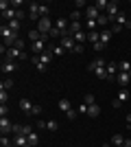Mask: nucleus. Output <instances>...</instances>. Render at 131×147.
<instances>
[{
	"label": "nucleus",
	"instance_id": "nucleus-1",
	"mask_svg": "<svg viewBox=\"0 0 131 147\" xmlns=\"http://www.w3.org/2000/svg\"><path fill=\"white\" fill-rule=\"evenodd\" d=\"M5 59H31V57L26 55L24 51H20V49H15V46H11V49L7 51V55H5Z\"/></svg>",
	"mask_w": 131,
	"mask_h": 147
},
{
	"label": "nucleus",
	"instance_id": "nucleus-2",
	"mask_svg": "<svg viewBox=\"0 0 131 147\" xmlns=\"http://www.w3.org/2000/svg\"><path fill=\"white\" fill-rule=\"evenodd\" d=\"M53 26H55V24L50 22V18H48V16H46V18H39V22H37V31L42 33V35H48Z\"/></svg>",
	"mask_w": 131,
	"mask_h": 147
},
{
	"label": "nucleus",
	"instance_id": "nucleus-3",
	"mask_svg": "<svg viewBox=\"0 0 131 147\" xmlns=\"http://www.w3.org/2000/svg\"><path fill=\"white\" fill-rule=\"evenodd\" d=\"M59 44H61L63 49H66V53H74V49H76L74 37H70V35H63L61 40H59Z\"/></svg>",
	"mask_w": 131,
	"mask_h": 147
},
{
	"label": "nucleus",
	"instance_id": "nucleus-4",
	"mask_svg": "<svg viewBox=\"0 0 131 147\" xmlns=\"http://www.w3.org/2000/svg\"><path fill=\"white\" fill-rule=\"evenodd\" d=\"M118 13H120V5L116 2V0H112V2H109V7H107V11H105V16L109 18V22H114Z\"/></svg>",
	"mask_w": 131,
	"mask_h": 147
},
{
	"label": "nucleus",
	"instance_id": "nucleus-5",
	"mask_svg": "<svg viewBox=\"0 0 131 147\" xmlns=\"http://www.w3.org/2000/svg\"><path fill=\"white\" fill-rule=\"evenodd\" d=\"M15 70H18V61H13V59L2 61V75H13Z\"/></svg>",
	"mask_w": 131,
	"mask_h": 147
},
{
	"label": "nucleus",
	"instance_id": "nucleus-6",
	"mask_svg": "<svg viewBox=\"0 0 131 147\" xmlns=\"http://www.w3.org/2000/svg\"><path fill=\"white\" fill-rule=\"evenodd\" d=\"M118 64L116 61H107V79L109 81H116V77H118Z\"/></svg>",
	"mask_w": 131,
	"mask_h": 147
},
{
	"label": "nucleus",
	"instance_id": "nucleus-7",
	"mask_svg": "<svg viewBox=\"0 0 131 147\" xmlns=\"http://www.w3.org/2000/svg\"><path fill=\"white\" fill-rule=\"evenodd\" d=\"M29 18H31L33 22H39L42 16H39V5L37 2H31V5H29Z\"/></svg>",
	"mask_w": 131,
	"mask_h": 147
},
{
	"label": "nucleus",
	"instance_id": "nucleus-8",
	"mask_svg": "<svg viewBox=\"0 0 131 147\" xmlns=\"http://www.w3.org/2000/svg\"><path fill=\"white\" fill-rule=\"evenodd\" d=\"M83 13H85V18H87V20H98V18H100V11H98L94 5L85 7V9H83Z\"/></svg>",
	"mask_w": 131,
	"mask_h": 147
},
{
	"label": "nucleus",
	"instance_id": "nucleus-9",
	"mask_svg": "<svg viewBox=\"0 0 131 147\" xmlns=\"http://www.w3.org/2000/svg\"><path fill=\"white\" fill-rule=\"evenodd\" d=\"M0 132H2V134H9V132H13V123L9 121L7 117H0Z\"/></svg>",
	"mask_w": 131,
	"mask_h": 147
},
{
	"label": "nucleus",
	"instance_id": "nucleus-10",
	"mask_svg": "<svg viewBox=\"0 0 131 147\" xmlns=\"http://www.w3.org/2000/svg\"><path fill=\"white\" fill-rule=\"evenodd\" d=\"M114 24H118V26H122V29H131V22L129 20H127V16L122 11L118 13V16H116V20H114Z\"/></svg>",
	"mask_w": 131,
	"mask_h": 147
},
{
	"label": "nucleus",
	"instance_id": "nucleus-11",
	"mask_svg": "<svg viewBox=\"0 0 131 147\" xmlns=\"http://www.w3.org/2000/svg\"><path fill=\"white\" fill-rule=\"evenodd\" d=\"M57 108H59V110L61 112H66V114H68L70 110H72V103H70V99H59V101H57Z\"/></svg>",
	"mask_w": 131,
	"mask_h": 147
},
{
	"label": "nucleus",
	"instance_id": "nucleus-12",
	"mask_svg": "<svg viewBox=\"0 0 131 147\" xmlns=\"http://www.w3.org/2000/svg\"><path fill=\"white\" fill-rule=\"evenodd\" d=\"M48 49L53 51V55H55V57H63V55H66V49H63V46H61V44H59V42L50 44Z\"/></svg>",
	"mask_w": 131,
	"mask_h": 147
},
{
	"label": "nucleus",
	"instance_id": "nucleus-13",
	"mask_svg": "<svg viewBox=\"0 0 131 147\" xmlns=\"http://www.w3.org/2000/svg\"><path fill=\"white\" fill-rule=\"evenodd\" d=\"M116 99H118L120 103H127L131 99V92H129V88H120L118 90V94H116Z\"/></svg>",
	"mask_w": 131,
	"mask_h": 147
},
{
	"label": "nucleus",
	"instance_id": "nucleus-14",
	"mask_svg": "<svg viewBox=\"0 0 131 147\" xmlns=\"http://www.w3.org/2000/svg\"><path fill=\"white\" fill-rule=\"evenodd\" d=\"M53 57H55V55H53V51H50V49H46V51L42 53V55H37V59L42 61V64H46V66H48L50 61H53Z\"/></svg>",
	"mask_w": 131,
	"mask_h": 147
},
{
	"label": "nucleus",
	"instance_id": "nucleus-15",
	"mask_svg": "<svg viewBox=\"0 0 131 147\" xmlns=\"http://www.w3.org/2000/svg\"><path fill=\"white\" fill-rule=\"evenodd\" d=\"M116 81L120 84V88H127V86H129V81H131V75L129 73H118Z\"/></svg>",
	"mask_w": 131,
	"mask_h": 147
},
{
	"label": "nucleus",
	"instance_id": "nucleus-16",
	"mask_svg": "<svg viewBox=\"0 0 131 147\" xmlns=\"http://www.w3.org/2000/svg\"><path fill=\"white\" fill-rule=\"evenodd\" d=\"M13 145H18V147H31V145H29V136H22V134H15Z\"/></svg>",
	"mask_w": 131,
	"mask_h": 147
},
{
	"label": "nucleus",
	"instance_id": "nucleus-17",
	"mask_svg": "<svg viewBox=\"0 0 131 147\" xmlns=\"http://www.w3.org/2000/svg\"><path fill=\"white\" fill-rule=\"evenodd\" d=\"M33 105L35 103H31L29 99H20V110L24 112V114H31V110H33Z\"/></svg>",
	"mask_w": 131,
	"mask_h": 147
},
{
	"label": "nucleus",
	"instance_id": "nucleus-18",
	"mask_svg": "<svg viewBox=\"0 0 131 147\" xmlns=\"http://www.w3.org/2000/svg\"><path fill=\"white\" fill-rule=\"evenodd\" d=\"M68 20H66V18H59V20H57V22H55V29H59V31H61V33H63V35H66V33H68Z\"/></svg>",
	"mask_w": 131,
	"mask_h": 147
},
{
	"label": "nucleus",
	"instance_id": "nucleus-19",
	"mask_svg": "<svg viewBox=\"0 0 131 147\" xmlns=\"http://www.w3.org/2000/svg\"><path fill=\"white\" fill-rule=\"evenodd\" d=\"M79 31H83V24L81 22H70V26H68V33H66V35H74V33H79Z\"/></svg>",
	"mask_w": 131,
	"mask_h": 147
},
{
	"label": "nucleus",
	"instance_id": "nucleus-20",
	"mask_svg": "<svg viewBox=\"0 0 131 147\" xmlns=\"http://www.w3.org/2000/svg\"><path fill=\"white\" fill-rule=\"evenodd\" d=\"M112 35H114V33H112L109 29H103V31H100V44H103V46H107V44H109V40H112Z\"/></svg>",
	"mask_w": 131,
	"mask_h": 147
},
{
	"label": "nucleus",
	"instance_id": "nucleus-21",
	"mask_svg": "<svg viewBox=\"0 0 131 147\" xmlns=\"http://www.w3.org/2000/svg\"><path fill=\"white\" fill-rule=\"evenodd\" d=\"M107 66V61L103 59V57H98V59H94L90 66H87V70H94V68H105Z\"/></svg>",
	"mask_w": 131,
	"mask_h": 147
},
{
	"label": "nucleus",
	"instance_id": "nucleus-22",
	"mask_svg": "<svg viewBox=\"0 0 131 147\" xmlns=\"http://www.w3.org/2000/svg\"><path fill=\"white\" fill-rule=\"evenodd\" d=\"M118 70L120 73H131V61L129 59H120L118 61Z\"/></svg>",
	"mask_w": 131,
	"mask_h": 147
},
{
	"label": "nucleus",
	"instance_id": "nucleus-23",
	"mask_svg": "<svg viewBox=\"0 0 131 147\" xmlns=\"http://www.w3.org/2000/svg\"><path fill=\"white\" fill-rule=\"evenodd\" d=\"M87 42L98 44L100 42V31H90V33H87Z\"/></svg>",
	"mask_w": 131,
	"mask_h": 147
},
{
	"label": "nucleus",
	"instance_id": "nucleus-24",
	"mask_svg": "<svg viewBox=\"0 0 131 147\" xmlns=\"http://www.w3.org/2000/svg\"><path fill=\"white\" fill-rule=\"evenodd\" d=\"M98 114H100L98 103H94V105H90V108H87V117H90V119H96Z\"/></svg>",
	"mask_w": 131,
	"mask_h": 147
},
{
	"label": "nucleus",
	"instance_id": "nucleus-25",
	"mask_svg": "<svg viewBox=\"0 0 131 147\" xmlns=\"http://www.w3.org/2000/svg\"><path fill=\"white\" fill-rule=\"evenodd\" d=\"M74 42L76 44H83V42H87V31H79V33H74Z\"/></svg>",
	"mask_w": 131,
	"mask_h": 147
},
{
	"label": "nucleus",
	"instance_id": "nucleus-26",
	"mask_svg": "<svg viewBox=\"0 0 131 147\" xmlns=\"http://www.w3.org/2000/svg\"><path fill=\"white\" fill-rule=\"evenodd\" d=\"M92 75H96L98 79H107V66L105 68H94V70H90Z\"/></svg>",
	"mask_w": 131,
	"mask_h": 147
},
{
	"label": "nucleus",
	"instance_id": "nucleus-27",
	"mask_svg": "<svg viewBox=\"0 0 131 147\" xmlns=\"http://www.w3.org/2000/svg\"><path fill=\"white\" fill-rule=\"evenodd\" d=\"M109 143H112L114 147H120L122 143H125V136H122V134H114V136H112V141H109Z\"/></svg>",
	"mask_w": 131,
	"mask_h": 147
},
{
	"label": "nucleus",
	"instance_id": "nucleus-28",
	"mask_svg": "<svg viewBox=\"0 0 131 147\" xmlns=\"http://www.w3.org/2000/svg\"><path fill=\"white\" fill-rule=\"evenodd\" d=\"M94 7H96L100 13H105V11H107V7H109V2H107V0H96V2H94Z\"/></svg>",
	"mask_w": 131,
	"mask_h": 147
},
{
	"label": "nucleus",
	"instance_id": "nucleus-29",
	"mask_svg": "<svg viewBox=\"0 0 131 147\" xmlns=\"http://www.w3.org/2000/svg\"><path fill=\"white\" fill-rule=\"evenodd\" d=\"M87 29V33H90V31H96L98 29V20H85V24H83Z\"/></svg>",
	"mask_w": 131,
	"mask_h": 147
},
{
	"label": "nucleus",
	"instance_id": "nucleus-30",
	"mask_svg": "<svg viewBox=\"0 0 131 147\" xmlns=\"http://www.w3.org/2000/svg\"><path fill=\"white\" fill-rule=\"evenodd\" d=\"M29 40H31V44H33V42H39V40H42V33H39L37 29L29 31Z\"/></svg>",
	"mask_w": 131,
	"mask_h": 147
},
{
	"label": "nucleus",
	"instance_id": "nucleus-31",
	"mask_svg": "<svg viewBox=\"0 0 131 147\" xmlns=\"http://www.w3.org/2000/svg\"><path fill=\"white\" fill-rule=\"evenodd\" d=\"M11 88H13V79H11V77L2 79V84H0V90H11Z\"/></svg>",
	"mask_w": 131,
	"mask_h": 147
},
{
	"label": "nucleus",
	"instance_id": "nucleus-32",
	"mask_svg": "<svg viewBox=\"0 0 131 147\" xmlns=\"http://www.w3.org/2000/svg\"><path fill=\"white\" fill-rule=\"evenodd\" d=\"M46 129H48V132H57V129H59V125H57V121H53V119H48V121H46Z\"/></svg>",
	"mask_w": 131,
	"mask_h": 147
},
{
	"label": "nucleus",
	"instance_id": "nucleus-33",
	"mask_svg": "<svg viewBox=\"0 0 131 147\" xmlns=\"http://www.w3.org/2000/svg\"><path fill=\"white\" fill-rule=\"evenodd\" d=\"M20 24H22L20 20H11V22H7V26H9V29H11V31H15V33H18V31H20Z\"/></svg>",
	"mask_w": 131,
	"mask_h": 147
},
{
	"label": "nucleus",
	"instance_id": "nucleus-34",
	"mask_svg": "<svg viewBox=\"0 0 131 147\" xmlns=\"http://www.w3.org/2000/svg\"><path fill=\"white\" fill-rule=\"evenodd\" d=\"M37 143H39V136L35 134V132H33V134H29V145H31V147H35Z\"/></svg>",
	"mask_w": 131,
	"mask_h": 147
},
{
	"label": "nucleus",
	"instance_id": "nucleus-35",
	"mask_svg": "<svg viewBox=\"0 0 131 147\" xmlns=\"http://www.w3.org/2000/svg\"><path fill=\"white\" fill-rule=\"evenodd\" d=\"M83 103H85V105H94V103H96L94 94H85V97H83Z\"/></svg>",
	"mask_w": 131,
	"mask_h": 147
},
{
	"label": "nucleus",
	"instance_id": "nucleus-36",
	"mask_svg": "<svg viewBox=\"0 0 131 147\" xmlns=\"http://www.w3.org/2000/svg\"><path fill=\"white\" fill-rule=\"evenodd\" d=\"M48 11H50L48 5H39V16H42V18H46V16H48Z\"/></svg>",
	"mask_w": 131,
	"mask_h": 147
},
{
	"label": "nucleus",
	"instance_id": "nucleus-37",
	"mask_svg": "<svg viewBox=\"0 0 131 147\" xmlns=\"http://www.w3.org/2000/svg\"><path fill=\"white\" fill-rule=\"evenodd\" d=\"M105 24H109V18H107L105 13H100V18H98V26H105Z\"/></svg>",
	"mask_w": 131,
	"mask_h": 147
},
{
	"label": "nucleus",
	"instance_id": "nucleus-38",
	"mask_svg": "<svg viewBox=\"0 0 131 147\" xmlns=\"http://www.w3.org/2000/svg\"><path fill=\"white\" fill-rule=\"evenodd\" d=\"M7 99H9L7 90H0V105H2V103H7Z\"/></svg>",
	"mask_w": 131,
	"mask_h": 147
},
{
	"label": "nucleus",
	"instance_id": "nucleus-39",
	"mask_svg": "<svg viewBox=\"0 0 131 147\" xmlns=\"http://www.w3.org/2000/svg\"><path fill=\"white\" fill-rule=\"evenodd\" d=\"M33 114H42V105H37V103L33 105V110H31V117H33Z\"/></svg>",
	"mask_w": 131,
	"mask_h": 147
},
{
	"label": "nucleus",
	"instance_id": "nucleus-40",
	"mask_svg": "<svg viewBox=\"0 0 131 147\" xmlns=\"http://www.w3.org/2000/svg\"><path fill=\"white\" fill-rule=\"evenodd\" d=\"M87 108H90V105L81 103V105H79V108H76V112H81V114H87Z\"/></svg>",
	"mask_w": 131,
	"mask_h": 147
},
{
	"label": "nucleus",
	"instance_id": "nucleus-41",
	"mask_svg": "<svg viewBox=\"0 0 131 147\" xmlns=\"http://www.w3.org/2000/svg\"><path fill=\"white\" fill-rule=\"evenodd\" d=\"M7 112H9V108H7V103L0 105V117H7Z\"/></svg>",
	"mask_w": 131,
	"mask_h": 147
},
{
	"label": "nucleus",
	"instance_id": "nucleus-42",
	"mask_svg": "<svg viewBox=\"0 0 131 147\" xmlns=\"http://www.w3.org/2000/svg\"><path fill=\"white\" fill-rule=\"evenodd\" d=\"M112 108H122V103H120V101H118V99H116V97H114V99H112Z\"/></svg>",
	"mask_w": 131,
	"mask_h": 147
},
{
	"label": "nucleus",
	"instance_id": "nucleus-43",
	"mask_svg": "<svg viewBox=\"0 0 131 147\" xmlns=\"http://www.w3.org/2000/svg\"><path fill=\"white\" fill-rule=\"evenodd\" d=\"M13 46H15V49H20V51H24V42H22V40H18V42L13 44Z\"/></svg>",
	"mask_w": 131,
	"mask_h": 147
},
{
	"label": "nucleus",
	"instance_id": "nucleus-44",
	"mask_svg": "<svg viewBox=\"0 0 131 147\" xmlns=\"http://www.w3.org/2000/svg\"><path fill=\"white\" fill-rule=\"evenodd\" d=\"M24 16H26V13L22 11V9H18V20H20V22H22V20H24Z\"/></svg>",
	"mask_w": 131,
	"mask_h": 147
},
{
	"label": "nucleus",
	"instance_id": "nucleus-45",
	"mask_svg": "<svg viewBox=\"0 0 131 147\" xmlns=\"http://www.w3.org/2000/svg\"><path fill=\"white\" fill-rule=\"evenodd\" d=\"M120 31H122V26H118V24L112 26V33H120Z\"/></svg>",
	"mask_w": 131,
	"mask_h": 147
},
{
	"label": "nucleus",
	"instance_id": "nucleus-46",
	"mask_svg": "<svg viewBox=\"0 0 131 147\" xmlns=\"http://www.w3.org/2000/svg\"><path fill=\"white\" fill-rule=\"evenodd\" d=\"M37 127L39 129H46V121H37Z\"/></svg>",
	"mask_w": 131,
	"mask_h": 147
},
{
	"label": "nucleus",
	"instance_id": "nucleus-47",
	"mask_svg": "<svg viewBox=\"0 0 131 147\" xmlns=\"http://www.w3.org/2000/svg\"><path fill=\"white\" fill-rule=\"evenodd\" d=\"M122 147H131V138H125V143H122Z\"/></svg>",
	"mask_w": 131,
	"mask_h": 147
},
{
	"label": "nucleus",
	"instance_id": "nucleus-48",
	"mask_svg": "<svg viewBox=\"0 0 131 147\" xmlns=\"http://www.w3.org/2000/svg\"><path fill=\"white\" fill-rule=\"evenodd\" d=\"M120 147H122V145H120Z\"/></svg>",
	"mask_w": 131,
	"mask_h": 147
},
{
	"label": "nucleus",
	"instance_id": "nucleus-49",
	"mask_svg": "<svg viewBox=\"0 0 131 147\" xmlns=\"http://www.w3.org/2000/svg\"><path fill=\"white\" fill-rule=\"evenodd\" d=\"M129 75H131V73H129Z\"/></svg>",
	"mask_w": 131,
	"mask_h": 147
}]
</instances>
